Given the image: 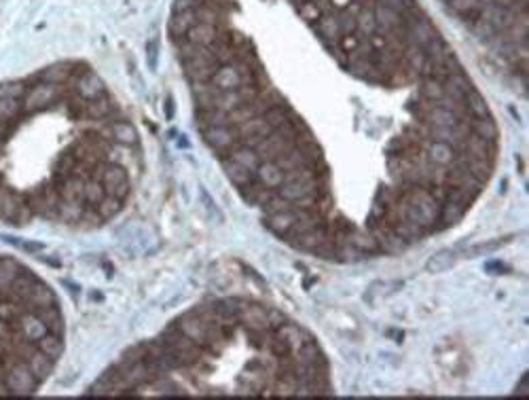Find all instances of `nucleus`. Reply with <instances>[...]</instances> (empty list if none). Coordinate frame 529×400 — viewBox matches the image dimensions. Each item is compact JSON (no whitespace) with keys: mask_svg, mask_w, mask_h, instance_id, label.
Wrapping results in <instances>:
<instances>
[{"mask_svg":"<svg viewBox=\"0 0 529 400\" xmlns=\"http://www.w3.org/2000/svg\"><path fill=\"white\" fill-rule=\"evenodd\" d=\"M464 100H466V106H468V112H470L472 119H487V117H491V110H489L485 98L476 91V87Z\"/></svg>","mask_w":529,"mask_h":400,"instance_id":"c85d7f7f","label":"nucleus"},{"mask_svg":"<svg viewBox=\"0 0 529 400\" xmlns=\"http://www.w3.org/2000/svg\"><path fill=\"white\" fill-rule=\"evenodd\" d=\"M20 269H22V265L15 259H9V257L0 259V290H5V288L11 286V282L15 280Z\"/></svg>","mask_w":529,"mask_h":400,"instance_id":"7c9ffc66","label":"nucleus"},{"mask_svg":"<svg viewBox=\"0 0 529 400\" xmlns=\"http://www.w3.org/2000/svg\"><path fill=\"white\" fill-rule=\"evenodd\" d=\"M453 263H455L453 250H440V252H436V254L428 261L426 269H428L430 273H440V271L449 269Z\"/></svg>","mask_w":529,"mask_h":400,"instance_id":"e433bc0d","label":"nucleus"},{"mask_svg":"<svg viewBox=\"0 0 529 400\" xmlns=\"http://www.w3.org/2000/svg\"><path fill=\"white\" fill-rule=\"evenodd\" d=\"M373 13H375V22H377V32L381 34H400L403 37V28H405V20L400 13L384 7V5H377L373 7Z\"/></svg>","mask_w":529,"mask_h":400,"instance_id":"6e6552de","label":"nucleus"},{"mask_svg":"<svg viewBox=\"0 0 529 400\" xmlns=\"http://www.w3.org/2000/svg\"><path fill=\"white\" fill-rule=\"evenodd\" d=\"M337 13H339V11L324 13V15L313 24V30H315V34L324 41V45H334V43H339V39H341Z\"/></svg>","mask_w":529,"mask_h":400,"instance_id":"2eb2a0df","label":"nucleus"},{"mask_svg":"<svg viewBox=\"0 0 529 400\" xmlns=\"http://www.w3.org/2000/svg\"><path fill=\"white\" fill-rule=\"evenodd\" d=\"M26 364H28V368L34 373V377L43 383V381L51 375L55 360H53V358H49L47 354H43L41 349H37V351H34V354L26 360Z\"/></svg>","mask_w":529,"mask_h":400,"instance_id":"b1692460","label":"nucleus"},{"mask_svg":"<svg viewBox=\"0 0 529 400\" xmlns=\"http://www.w3.org/2000/svg\"><path fill=\"white\" fill-rule=\"evenodd\" d=\"M22 110H24V106H22L20 98H0V119L3 121H11Z\"/></svg>","mask_w":529,"mask_h":400,"instance_id":"ea45409f","label":"nucleus"},{"mask_svg":"<svg viewBox=\"0 0 529 400\" xmlns=\"http://www.w3.org/2000/svg\"><path fill=\"white\" fill-rule=\"evenodd\" d=\"M334 250H337V244H334L332 240H324V242L313 250V254L320 257V259H324V261H334Z\"/></svg>","mask_w":529,"mask_h":400,"instance_id":"a18cd8bd","label":"nucleus"},{"mask_svg":"<svg viewBox=\"0 0 529 400\" xmlns=\"http://www.w3.org/2000/svg\"><path fill=\"white\" fill-rule=\"evenodd\" d=\"M104 223V219L100 217V212L91 206H85L83 208V217H81V225L87 227V229H96Z\"/></svg>","mask_w":529,"mask_h":400,"instance_id":"37998d69","label":"nucleus"},{"mask_svg":"<svg viewBox=\"0 0 529 400\" xmlns=\"http://www.w3.org/2000/svg\"><path fill=\"white\" fill-rule=\"evenodd\" d=\"M108 125H110V134H112L115 142L125 144V146H131V144L138 142V131H136V127L129 121H125V119H121V121L112 119V121H108Z\"/></svg>","mask_w":529,"mask_h":400,"instance_id":"4be33fe9","label":"nucleus"},{"mask_svg":"<svg viewBox=\"0 0 529 400\" xmlns=\"http://www.w3.org/2000/svg\"><path fill=\"white\" fill-rule=\"evenodd\" d=\"M254 178H256L261 184L269 186V188H277V186L284 182L286 172H284V169H280L273 161H263V163L259 165V169H256Z\"/></svg>","mask_w":529,"mask_h":400,"instance_id":"aec40b11","label":"nucleus"},{"mask_svg":"<svg viewBox=\"0 0 529 400\" xmlns=\"http://www.w3.org/2000/svg\"><path fill=\"white\" fill-rule=\"evenodd\" d=\"M294 221H296V206L294 204L288 210H284V212H275V214H265L263 217L265 227L269 231H273L275 236H280V238L294 225Z\"/></svg>","mask_w":529,"mask_h":400,"instance_id":"dca6fc26","label":"nucleus"},{"mask_svg":"<svg viewBox=\"0 0 529 400\" xmlns=\"http://www.w3.org/2000/svg\"><path fill=\"white\" fill-rule=\"evenodd\" d=\"M363 259H365V254H363L354 244H351L349 240L337 244L334 261H339V263H356V261H363Z\"/></svg>","mask_w":529,"mask_h":400,"instance_id":"473e14b6","label":"nucleus"},{"mask_svg":"<svg viewBox=\"0 0 529 400\" xmlns=\"http://www.w3.org/2000/svg\"><path fill=\"white\" fill-rule=\"evenodd\" d=\"M28 91L26 83H3L0 85V98H24Z\"/></svg>","mask_w":529,"mask_h":400,"instance_id":"a19ab883","label":"nucleus"},{"mask_svg":"<svg viewBox=\"0 0 529 400\" xmlns=\"http://www.w3.org/2000/svg\"><path fill=\"white\" fill-rule=\"evenodd\" d=\"M176 326H178L189 339H193L197 345H206V330H208V324L202 320V316L193 309L189 314H185L183 318L176 320Z\"/></svg>","mask_w":529,"mask_h":400,"instance_id":"9d476101","label":"nucleus"},{"mask_svg":"<svg viewBox=\"0 0 529 400\" xmlns=\"http://www.w3.org/2000/svg\"><path fill=\"white\" fill-rule=\"evenodd\" d=\"M197 24L195 20V11L189 9V11H174L171 13V20L167 24V32L171 37L174 43H181L187 39V32Z\"/></svg>","mask_w":529,"mask_h":400,"instance_id":"f8f14e48","label":"nucleus"},{"mask_svg":"<svg viewBox=\"0 0 529 400\" xmlns=\"http://www.w3.org/2000/svg\"><path fill=\"white\" fill-rule=\"evenodd\" d=\"M216 39H218V28L210 26V24H202V22H197L187 32V41H191L195 45H204V47H210Z\"/></svg>","mask_w":529,"mask_h":400,"instance_id":"393cba45","label":"nucleus"},{"mask_svg":"<svg viewBox=\"0 0 529 400\" xmlns=\"http://www.w3.org/2000/svg\"><path fill=\"white\" fill-rule=\"evenodd\" d=\"M3 381L7 385V392L18 394V396L34 394L39 389V385H41V381L34 377V373L28 368V364L24 360H18L11 366H7L5 373H3Z\"/></svg>","mask_w":529,"mask_h":400,"instance_id":"7ed1b4c3","label":"nucleus"},{"mask_svg":"<svg viewBox=\"0 0 529 400\" xmlns=\"http://www.w3.org/2000/svg\"><path fill=\"white\" fill-rule=\"evenodd\" d=\"M443 89H445V96H447V98H451V100H464V98L474 89V85H472V81L466 77V72L459 68V70H455L453 75H449V77L443 81Z\"/></svg>","mask_w":529,"mask_h":400,"instance_id":"ddd939ff","label":"nucleus"},{"mask_svg":"<svg viewBox=\"0 0 529 400\" xmlns=\"http://www.w3.org/2000/svg\"><path fill=\"white\" fill-rule=\"evenodd\" d=\"M419 96H422L426 102H438V100L445 96L443 81H436V79H422Z\"/></svg>","mask_w":529,"mask_h":400,"instance_id":"c9c22d12","label":"nucleus"},{"mask_svg":"<svg viewBox=\"0 0 529 400\" xmlns=\"http://www.w3.org/2000/svg\"><path fill=\"white\" fill-rule=\"evenodd\" d=\"M237 131H240V138H242V144L246 146H256L261 140H265L269 134H273V125L261 115V117H252L248 121H244L242 125H237Z\"/></svg>","mask_w":529,"mask_h":400,"instance_id":"0eeeda50","label":"nucleus"},{"mask_svg":"<svg viewBox=\"0 0 529 400\" xmlns=\"http://www.w3.org/2000/svg\"><path fill=\"white\" fill-rule=\"evenodd\" d=\"M273 335L275 337H280L288 347H290V351L292 354H296L301 347H303V343L307 341V339H311V335L303 328V326H299L296 322H282L277 328H273Z\"/></svg>","mask_w":529,"mask_h":400,"instance_id":"1a4fd4ad","label":"nucleus"},{"mask_svg":"<svg viewBox=\"0 0 529 400\" xmlns=\"http://www.w3.org/2000/svg\"><path fill=\"white\" fill-rule=\"evenodd\" d=\"M123 204L125 202H121L119 197H112V195H106L102 202L96 206V210L100 212V217L104 219V221H110V219H115L121 210H123Z\"/></svg>","mask_w":529,"mask_h":400,"instance_id":"f704fd0d","label":"nucleus"},{"mask_svg":"<svg viewBox=\"0 0 529 400\" xmlns=\"http://www.w3.org/2000/svg\"><path fill=\"white\" fill-rule=\"evenodd\" d=\"M377 5H384V7H388V9H392V11H396V13H407L409 9H413L417 3L415 0H377Z\"/></svg>","mask_w":529,"mask_h":400,"instance_id":"c03bdc74","label":"nucleus"},{"mask_svg":"<svg viewBox=\"0 0 529 400\" xmlns=\"http://www.w3.org/2000/svg\"><path fill=\"white\" fill-rule=\"evenodd\" d=\"M426 155L432 163L436 165H449L453 159H455V148L449 146L447 142H434V140H428L426 144Z\"/></svg>","mask_w":529,"mask_h":400,"instance_id":"5701e85b","label":"nucleus"},{"mask_svg":"<svg viewBox=\"0 0 529 400\" xmlns=\"http://www.w3.org/2000/svg\"><path fill=\"white\" fill-rule=\"evenodd\" d=\"M294 7H296L299 15H301L307 24H311V26L324 15L322 9L313 3V0H301V3H294Z\"/></svg>","mask_w":529,"mask_h":400,"instance_id":"58836bf2","label":"nucleus"},{"mask_svg":"<svg viewBox=\"0 0 529 400\" xmlns=\"http://www.w3.org/2000/svg\"><path fill=\"white\" fill-rule=\"evenodd\" d=\"M351 244H354L365 257H369V254H379V248H377V242H375V238L371 236V231L369 229H365V231H354L349 238H347Z\"/></svg>","mask_w":529,"mask_h":400,"instance_id":"cd10ccee","label":"nucleus"},{"mask_svg":"<svg viewBox=\"0 0 529 400\" xmlns=\"http://www.w3.org/2000/svg\"><path fill=\"white\" fill-rule=\"evenodd\" d=\"M407 146H409V138H407V136H396V138L388 144V153H405Z\"/></svg>","mask_w":529,"mask_h":400,"instance_id":"de8ad7c7","label":"nucleus"},{"mask_svg":"<svg viewBox=\"0 0 529 400\" xmlns=\"http://www.w3.org/2000/svg\"><path fill=\"white\" fill-rule=\"evenodd\" d=\"M183 68H185V75H187V79L191 83H208L214 77V72L221 68V64L216 62V58L212 56V51H208L202 58L183 62Z\"/></svg>","mask_w":529,"mask_h":400,"instance_id":"39448f33","label":"nucleus"},{"mask_svg":"<svg viewBox=\"0 0 529 400\" xmlns=\"http://www.w3.org/2000/svg\"><path fill=\"white\" fill-rule=\"evenodd\" d=\"M472 134H476L478 138L483 140H489V142H497V125L493 121V117H487V119H474L472 123Z\"/></svg>","mask_w":529,"mask_h":400,"instance_id":"2f4dec72","label":"nucleus"},{"mask_svg":"<svg viewBox=\"0 0 529 400\" xmlns=\"http://www.w3.org/2000/svg\"><path fill=\"white\" fill-rule=\"evenodd\" d=\"M349 3H351V0H330V5H332L334 11H343Z\"/></svg>","mask_w":529,"mask_h":400,"instance_id":"8fccbe9b","label":"nucleus"},{"mask_svg":"<svg viewBox=\"0 0 529 400\" xmlns=\"http://www.w3.org/2000/svg\"><path fill=\"white\" fill-rule=\"evenodd\" d=\"M455 153H468V155L478 157V159H493L495 161L497 142H489V140L478 138L476 134H470L468 138L462 140V144H459V148Z\"/></svg>","mask_w":529,"mask_h":400,"instance_id":"9b49d317","label":"nucleus"},{"mask_svg":"<svg viewBox=\"0 0 529 400\" xmlns=\"http://www.w3.org/2000/svg\"><path fill=\"white\" fill-rule=\"evenodd\" d=\"M447 5L455 15H462L466 24H472L485 7L483 0H447Z\"/></svg>","mask_w":529,"mask_h":400,"instance_id":"6ab92c4d","label":"nucleus"},{"mask_svg":"<svg viewBox=\"0 0 529 400\" xmlns=\"http://www.w3.org/2000/svg\"><path fill=\"white\" fill-rule=\"evenodd\" d=\"M11 134V123L9 121H3V119H0V142H3L7 136Z\"/></svg>","mask_w":529,"mask_h":400,"instance_id":"09e8293b","label":"nucleus"},{"mask_svg":"<svg viewBox=\"0 0 529 400\" xmlns=\"http://www.w3.org/2000/svg\"><path fill=\"white\" fill-rule=\"evenodd\" d=\"M70 87H72V93L77 98H81L83 102H91V100H98L102 96H106V85L104 81L100 79L98 72L85 68L81 75H77L72 81H70Z\"/></svg>","mask_w":529,"mask_h":400,"instance_id":"20e7f679","label":"nucleus"},{"mask_svg":"<svg viewBox=\"0 0 529 400\" xmlns=\"http://www.w3.org/2000/svg\"><path fill=\"white\" fill-rule=\"evenodd\" d=\"M221 163H223V167H225V174L229 176V180L237 186V188H242V186H246V184H250L252 180H254V174L252 172H248L246 167H242L240 163H235L233 159H221Z\"/></svg>","mask_w":529,"mask_h":400,"instance_id":"a878e982","label":"nucleus"},{"mask_svg":"<svg viewBox=\"0 0 529 400\" xmlns=\"http://www.w3.org/2000/svg\"><path fill=\"white\" fill-rule=\"evenodd\" d=\"M464 214H466V210H464L462 206L451 204V202H445V204L440 206L438 219H436V223H434V227H432L430 236H432V233H440V231H447V229L455 227V225L464 219Z\"/></svg>","mask_w":529,"mask_h":400,"instance_id":"4468645a","label":"nucleus"},{"mask_svg":"<svg viewBox=\"0 0 529 400\" xmlns=\"http://www.w3.org/2000/svg\"><path fill=\"white\" fill-rule=\"evenodd\" d=\"M493 5H497V7H510L514 0H491Z\"/></svg>","mask_w":529,"mask_h":400,"instance_id":"3c124183","label":"nucleus"},{"mask_svg":"<svg viewBox=\"0 0 529 400\" xmlns=\"http://www.w3.org/2000/svg\"><path fill=\"white\" fill-rule=\"evenodd\" d=\"M240 191H242V197L246 199L250 206H259V208H263L273 195H277V188H269V186L261 184L256 178L250 184L242 186Z\"/></svg>","mask_w":529,"mask_h":400,"instance_id":"f3484780","label":"nucleus"},{"mask_svg":"<svg viewBox=\"0 0 529 400\" xmlns=\"http://www.w3.org/2000/svg\"><path fill=\"white\" fill-rule=\"evenodd\" d=\"M37 347H39L43 354H47L49 358L58 360V358L62 356V351H64V337H58V335H53V333H47L43 339L37 341Z\"/></svg>","mask_w":529,"mask_h":400,"instance_id":"c756f323","label":"nucleus"},{"mask_svg":"<svg viewBox=\"0 0 529 400\" xmlns=\"http://www.w3.org/2000/svg\"><path fill=\"white\" fill-rule=\"evenodd\" d=\"M72 91L68 85H51V83H37L28 87L26 96L22 98L24 112H34V110H45L53 104H60L66 100V96Z\"/></svg>","mask_w":529,"mask_h":400,"instance_id":"f257e3e1","label":"nucleus"},{"mask_svg":"<svg viewBox=\"0 0 529 400\" xmlns=\"http://www.w3.org/2000/svg\"><path fill=\"white\" fill-rule=\"evenodd\" d=\"M83 208H85V204L62 202V199H60V204H58V212H55V221L66 223V225H77V223H81Z\"/></svg>","mask_w":529,"mask_h":400,"instance_id":"bb28decb","label":"nucleus"},{"mask_svg":"<svg viewBox=\"0 0 529 400\" xmlns=\"http://www.w3.org/2000/svg\"><path fill=\"white\" fill-rule=\"evenodd\" d=\"M356 30L363 37H371V34L377 32V22H375L373 7H363V11L356 18Z\"/></svg>","mask_w":529,"mask_h":400,"instance_id":"72a5a7b5","label":"nucleus"},{"mask_svg":"<svg viewBox=\"0 0 529 400\" xmlns=\"http://www.w3.org/2000/svg\"><path fill=\"white\" fill-rule=\"evenodd\" d=\"M93 180H100L106 195H112V197H119L121 202H125L127 195H129V176L127 172L119 165V163H112V161H100L96 167H93V174H91Z\"/></svg>","mask_w":529,"mask_h":400,"instance_id":"f03ea898","label":"nucleus"},{"mask_svg":"<svg viewBox=\"0 0 529 400\" xmlns=\"http://www.w3.org/2000/svg\"><path fill=\"white\" fill-rule=\"evenodd\" d=\"M72 72H74V64L60 62V64H53V66L45 68L37 77V81L39 83H51V85H68L70 79H72Z\"/></svg>","mask_w":529,"mask_h":400,"instance_id":"a211bd4d","label":"nucleus"},{"mask_svg":"<svg viewBox=\"0 0 529 400\" xmlns=\"http://www.w3.org/2000/svg\"><path fill=\"white\" fill-rule=\"evenodd\" d=\"M506 242H510L508 238H499V240H495V242H485V244H481V246H476V248H472V254H483V252H493V250H497V248H502Z\"/></svg>","mask_w":529,"mask_h":400,"instance_id":"49530a36","label":"nucleus"},{"mask_svg":"<svg viewBox=\"0 0 529 400\" xmlns=\"http://www.w3.org/2000/svg\"><path fill=\"white\" fill-rule=\"evenodd\" d=\"M104 197H106V191H104L102 182H100V180L89 178V180H87V184H85V204H87V206H91V208H96Z\"/></svg>","mask_w":529,"mask_h":400,"instance_id":"4c0bfd02","label":"nucleus"},{"mask_svg":"<svg viewBox=\"0 0 529 400\" xmlns=\"http://www.w3.org/2000/svg\"><path fill=\"white\" fill-rule=\"evenodd\" d=\"M392 231L403 240V242H407L409 246L411 244H417V242H422L426 236H428V229L426 227H422V225H417V223H413V221H400V223H394L392 225Z\"/></svg>","mask_w":529,"mask_h":400,"instance_id":"412c9836","label":"nucleus"},{"mask_svg":"<svg viewBox=\"0 0 529 400\" xmlns=\"http://www.w3.org/2000/svg\"><path fill=\"white\" fill-rule=\"evenodd\" d=\"M292 204L288 202V199H284V197H280V195H273L269 202L261 208L265 214H275V212H284V210H288Z\"/></svg>","mask_w":529,"mask_h":400,"instance_id":"79ce46f5","label":"nucleus"},{"mask_svg":"<svg viewBox=\"0 0 529 400\" xmlns=\"http://www.w3.org/2000/svg\"><path fill=\"white\" fill-rule=\"evenodd\" d=\"M200 131H202V138L206 140V144L210 148H214L216 153H225L233 144L242 142L237 127H200Z\"/></svg>","mask_w":529,"mask_h":400,"instance_id":"423d86ee","label":"nucleus"}]
</instances>
